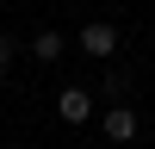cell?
Segmentation results:
<instances>
[{
	"label": "cell",
	"mask_w": 155,
	"mask_h": 149,
	"mask_svg": "<svg viewBox=\"0 0 155 149\" xmlns=\"http://www.w3.org/2000/svg\"><path fill=\"white\" fill-rule=\"evenodd\" d=\"M74 44H81V56H93V62H106L112 50H118V25H106V19H93V25H81V31H74Z\"/></svg>",
	"instance_id": "6da1fadb"
},
{
	"label": "cell",
	"mask_w": 155,
	"mask_h": 149,
	"mask_svg": "<svg viewBox=\"0 0 155 149\" xmlns=\"http://www.w3.org/2000/svg\"><path fill=\"white\" fill-rule=\"evenodd\" d=\"M56 112H62V124H87L93 118V93H87V87H62Z\"/></svg>",
	"instance_id": "7a4b0ae2"
},
{
	"label": "cell",
	"mask_w": 155,
	"mask_h": 149,
	"mask_svg": "<svg viewBox=\"0 0 155 149\" xmlns=\"http://www.w3.org/2000/svg\"><path fill=\"white\" fill-rule=\"evenodd\" d=\"M99 137H106V143H130V137H137V112L130 106H112L106 124H99Z\"/></svg>",
	"instance_id": "3957f363"
},
{
	"label": "cell",
	"mask_w": 155,
	"mask_h": 149,
	"mask_svg": "<svg viewBox=\"0 0 155 149\" xmlns=\"http://www.w3.org/2000/svg\"><path fill=\"white\" fill-rule=\"evenodd\" d=\"M62 50H68V37H62V31H37V37H31V56H37V62H56Z\"/></svg>",
	"instance_id": "277c9868"
},
{
	"label": "cell",
	"mask_w": 155,
	"mask_h": 149,
	"mask_svg": "<svg viewBox=\"0 0 155 149\" xmlns=\"http://www.w3.org/2000/svg\"><path fill=\"white\" fill-rule=\"evenodd\" d=\"M12 56H19V44H12V37H0V68H6Z\"/></svg>",
	"instance_id": "5b68a950"
}]
</instances>
